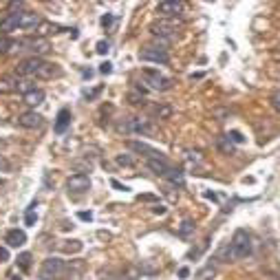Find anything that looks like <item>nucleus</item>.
<instances>
[{
  "label": "nucleus",
  "instance_id": "37",
  "mask_svg": "<svg viewBox=\"0 0 280 280\" xmlns=\"http://www.w3.org/2000/svg\"><path fill=\"white\" fill-rule=\"evenodd\" d=\"M0 170H11V163L2 155H0Z\"/></svg>",
  "mask_w": 280,
  "mask_h": 280
},
{
  "label": "nucleus",
  "instance_id": "6",
  "mask_svg": "<svg viewBox=\"0 0 280 280\" xmlns=\"http://www.w3.org/2000/svg\"><path fill=\"white\" fill-rule=\"evenodd\" d=\"M139 60H143V62H157V64H168L170 62V55L165 53V49H161V47H143L141 51H139Z\"/></svg>",
  "mask_w": 280,
  "mask_h": 280
},
{
  "label": "nucleus",
  "instance_id": "19",
  "mask_svg": "<svg viewBox=\"0 0 280 280\" xmlns=\"http://www.w3.org/2000/svg\"><path fill=\"white\" fill-rule=\"evenodd\" d=\"M23 99H24V104H29V106H40V104L45 102V91L33 89V91H29L27 95H23Z\"/></svg>",
  "mask_w": 280,
  "mask_h": 280
},
{
  "label": "nucleus",
  "instance_id": "29",
  "mask_svg": "<svg viewBox=\"0 0 280 280\" xmlns=\"http://www.w3.org/2000/svg\"><path fill=\"white\" fill-rule=\"evenodd\" d=\"M117 163H119V165H128V168H130V165H135V159H133V157H128V155H119V157H117Z\"/></svg>",
  "mask_w": 280,
  "mask_h": 280
},
{
  "label": "nucleus",
  "instance_id": "40",
  "mask_svg": "<svg viewBox=\"0 0 280 280\" xmlns=\"http://www.w3.org/2000/svg\"><path fill=\"white\" fill-rule=\"evenodd\" d=\"M77 216H80L82 221H93V214H91V212H80Z\"/></svg>",
  "mask_w": 280,
  "mask_h": 280
},
{
  "label": "nucleus",
  "instance_id": "25",
  "mask_svg": "<svg viewBox=\"0 0 280 280\" xmlns=\"http://www.w3.org/2000/svg\"><path fill=\"white\" fill-rule=\"evenodd\" d=\"M218 148H221L223 152H227V155H232V152H234V146H232V141L227 137H221L218 139Z\"/></svg>",
  "mask_w": 280,
  "mask_h": 280
},
{
  "label": "nucleus",
  "instance_id": "24",
  "mask_svg": "<svg viewBox=\"0 0 280 280\" xmlns=\"http://www.w3.org/2000/svg\"><path fill=\"white\" fill-rule=\"evenodd\" d=\"M152 115H155L157 119H168V117L172 115V108L165 106V104H159V106H152Z\"/></svg>",
  "mask_w": 280,
  "mask_h": 280
},
{
  "label": "nucleus",
  "instance_id": "9",
  "mask_svg": "<svg viewBox=\"0 0 280 280\" xmlns=\"http://www.w3.org/2000/svg\"><path fill=\"white\" fill-rule=\"evenodd\" d=\"M20 51H31L33 58H40L42 53L49 51V42L45 38H27V40H20Z\"/></svg>",
  "mask_w": 280,
  "mask_h": 280
},
{
  "label": "nucleus",
  "instance_id": "27",
  "mask_svg": "<svg viewBox=\"0 0 280 280\" xmlns=\"http://www.w3.org/2000/svg\"><path fill=\"white\" fill-rule=\"evenodd\" d=\"M225 137L230 139L232 143H245V137H243V135L238 133V130H230V133H227Z\"/></svg>",
  "mask_w": 280,
  "mask_h": 280
},
{
  "label": "nucleus",
  "instance_id": "31",
  "mask_svg": "<svg viewBox=\"0 0 280 280\" xmlns=\"http://www.w3.org/2000/svg\"><path fill=\"white\" fill-rule=\"evenodd\" d=\"M269 102H271V106H274L276 111L280 113V89H278V91H274V95H271Z\"/></svg>",
  "mask_w": 280,
  "mask_h": 280
},
{
  "label": "nucleus",
  "instance_id": "3",
  "mask_svg": "<svg viewBox=\"0 0 280 280\" xmlns=\"http://www.w3.org/2000/svg\"><path fill=\"white\" fill-rule=\"evenodd\" d=\"M181 29V23H179L177 18L174 20H157V23L150 24V31L155 38H165V40H174V36H177V31Z\"/></svg>",
  "mask_w": 280,
  "mask_h": 280
},
{
  "label": "nucleus",
  "instance_id": "34",
  "mask_svg": "<svg viewBox=\"0 0 280 280\" xmlns=\"http://www.w3.org/2000/svg\"><path fill=\"white\" fill-rule=\"evenodd\" d=\"M111 71H113V64L111 62H104L102 67H99V73H102V75H108Z\"/></svg>",
  "mask_w": 280,
  "mask_h": 280
},
{
  "label": "nucleus",
  "instance_id": "15",
  "mask_svg": "<svg viewBox=\"0 0 280 280\" xmlns=\"http://www.w3.org/2000/svg\"><path fill=\"white\" fill-rule=\"evenodd\" d=\"M69 126H71V111H69V108H62V111L58 113V117H55L53 130L58 135H62V133H67Z\"/></svg>",
  "mask_w": 280,
  "mask_h": 280
},
{
  "label": "nucleus",
  "instance_id": "8",
  "mask_svg": "<svg viewBox=\"0 0 280 280\" xmlns=\"http://www.w3.org/2000/svg\"><path fill=\"white\" fill-rule=\"evenodd\" d=\"M121 130L126 133H135V135H155V126L150 124V119H141V117H133L128 119V124L121 126Z\"/></svg>",
  "mask_w": 280,
  "mask_h": 280
},
{
  "label": "nucleus",
  "instance_id": "13",
  "mask_svg": "<svg viewBox=\"0 0 280 280\" xmlns=\"http://www.w3.org/2000/svg\"><path fill=\"white\" fill-rule=\"evenodd\" d=\"M128 148H130V150H135V152H139V155H143V157H146V161L163 157V152L155 150V148H150L148 143H141V141H128Z\"/></svg>",
  "mask_w": 280,
  "mask_h": 280
},
{
  "label": "nucleus",
  "instance_id": "17",
  "mask_svg": "<svg viewBox=\"0 0 280 280\" xmlns=\"http://www.w3.org/2000/svg\"><path fill=\"white\" fill-rule=\"evenodd\" d=\"M146 165H148V168H150L155 174H159V177H163V174L168 172L170 168H172V163H170L165 157H159V159H148Z\"/></svg>",
  "mask_w": 280,
  "mask_h": 280
},
{
  "label": "nucleus",
  "instance_id": "5",
  "mask_svg": "<svg viewBox=\"0 0 280 280\" xmlns=\"http://www.w3.org/2000/svg\"><path fill=\"white\" fill-rule=\"evenodd\" d=\"M141 77L146 80V84H150V89H155V91H170V86H172V80H170V77H165V75H161L159 71L143 69Z\"/></svg>",
  "mask_w": 280,
  "mask_h": 280
},
{
  "label": "nucleus",
  "instance_id": "4",
  "mask_svg": "<svg viewBox=\"0 0 280 280\" xmlns=\"http://www.w3.org/2000/svg\"><path fill=\"white\" fill-rule=\"evenodd\" d=\"M67 271V262L60 260V258H47L42 262V269H40V280H55Z\"/></svg>",
  "mask_w": 280,
  "mask_h": 280
},
{
  "label": "nucleus",
  "instance_id": "32",
  "mask_svg": "<svg viewBox=\"0 0 280 280\" xmlns=\"http://www.w3.org/2000/svg\"><path fill=\"white\" fill-rule=\"evenodd\" d=\"M64 252H80L82 249V243L80 240H73V245H62Z\"/></svg>",
  "mask_w": 280,
  "mask_h": 280
},
{
  "label": "nucleus",
  "instance_id": "43",
  "mask_svg": "<svg viewBox=\"0 0 280 280\" xmlns=\"http://www.w3.org/2000/svg\"><path fill=\"white\" fill-rule=\"evenodd\" d=\"M152 212H155V214H165V208H163V205H157Z\"/></svg>",
  "mask_w": 280,
  "mask_h": 280
},
{
  "label": "nucleus",
  "instance_id": "39",
  "mask_svg": "<svg viewBox=\"0 0 280 280\" xmlns=\"http://www.w3.org/2000/svg\"><path fill=\"white\" fill-rule=\"evenodd\" d=\"M137 199H139V201H157V196H155V194H139Z\"/></svg>",
  "mask_w": 280,
  "mask_h": 280
},
{
  "label": "nucleus",
  "instance_id": "46",
  "mask_svg": "<svg viewBox=\"0 0 280 280\" xmlns=\"http://www.w3.org/2000/svg\"><path fill=\"white\" fill-rule=\"evenodd\" d=\"M0 27H2V18H0Z\"/></svg>",
  "mask_w": 280,
  "mask_h": 280
},
{
  "label": "nucleus",
  "instance_id": "44",
  "mask_svg": "<svg viewBox=\"0 0 280 280\" xmlns=\"http://www.w3.org/2000/svg\"><path fill=\"white\" fill-rule=\"evenodd\" d=\"M9 9H23V2H9Z\"/></svg>",
  "mask_w": 280,
  "mask_h": 280
},
{
  "label": "nucleus",
  "instance_id": "22",
  "mask_svg": "<svg viewBox=\"0 0 280 280\" xmlns=\"http://www.w3.org/2000/svg\"><path fill=\"white\" fill-rule=\"evenodd\" d=\"M214 278H216V267H212V265L201 267L194 274V280H214Z\"/></svg>",
  "mask_w": 280,
  "mask_h": 280
},
{
  "label": "nucleus",
  "instance_id": "1",
  "mask_svg": "<svg viewBox=\"0 0 280 280\" xmlns=\"http://www.w3.org/2000/svg\"><path fill=\"white\" fill-rule=\"evenodd\" d=\"M16 71H18V75L29 77V80H53V77L62 75L58 64L47 62V60H42V58H33V55L23 60Z\"/></svg>",
  "mask_w": 280,
  "mask_h": 280
},
{
  "label": "nucleus",
  "instance_id": "26",
  "mask_svg": "<svg viewBox=\"0 0 280 280\" xmlns=\"http://www.w3.org/2000/svg\"><path fill=\"white\" fill-rule=\"evenodd\" d=\"M192 232H194V223H192V221H183L181 227H179V234H181V236H190Z\"/></svg>",
  "mask_w": 280,
  "mask_h": 280
},
{
  "label": "nucleus",
  "instance_id": "41",
  "mask_svg": "<svg viewBox=\"0 0 280 280\" xmlns=\"http://www.w3.org/2000/svg\"><path fill=\"white\" fill-rule=\"evenodd\" d=\"M187 276H190V269H187V267H181V269H179V278H187Z\"/></svg>",
  "mask_w": 280,
  "mask_h": 280
},
{
  "label": "nucleus",
  "instance_id": "16",
  "mask_svg": "<svg viewBox=\"0 0 280 280\" xmlns=\"http://www.w3.org/2000/svg\"><path fill=\"white\" fill-rule=\"evenodd\" d=\"M5 243L9 245V247H23L24 243H27V234H24V230H9L5 236Z\"/></svg>",
  "mask_w": 280,
  "mask_h": 280
},
{
  "label": "nucleus",
  "instance_id": "2",
  "mask_svg": "<svg viewBox=\"0 0 280 280\" xmlns=\"http://www.w3.org/2000/svg\"><path fill=\"white\" fill-rule=\"evenodd\" d=\"M249 254H252V236L245 230H236L230 245H225V247L218 252V256L225 258V262H236V260L247 258Z\"/></svg>",
  "mask_w": 280,
  "mask_h": 280
},
{
  "label": "nucleus",
  "instance_id": "10",
  "mask_svg": "<svg viewBox=\"0 0 280 280\" xmlns=\"http://www.w3.org/2000/svg\"><path fill=\"white\" fill-rule=\"evenodd\" d=\"M181 11H183L181 0H165V2H159V5H157V14L165 20H174Z\"/></svg>",
  "mask_w": 280,
  "mask_h": 280
},
{
  "label": "nucleus",
  "instance_id": "23",
  "mask_svg": "<svg viewBox=\"0 0 280 280\" xmlns=\"http://www.w3.org/2000/svg\"><path fill=\"white\" fill-rule=\"evenodd\" d=\"M139 271L146 276H155V274H159V265L152 260H141L139 262Z\"/></svg>",
  "mask_w": 280,
  "mask_h": 280
},
{
  "label": "nucleus",
  "instance_id": "36",
  "mask_svg": "<svg viewBox=\"0 0 280 280\" xmlns=\"http://www.w3.org/2000/svg\"><path fill=\"white\" fill-rule=\"evenodd\" d=\"M111 24H113V16L111 14L102 16V27H111Z\"/></svg>",
  "mask_w": 280,
  "mask_h": 280
},
{
  "label": "nucleus",
  "instance_id": "14",
  "mask_svg": "<svg viewBox=\"0 0 280 280\" xmlns=\"http://www.w3.org/2000/svg\"><path fill=\"white\" fill-rule=\"evenodd\" d=\"M18 86H20V77H16V75H2L0 77V95L16 93Z\"/></svg>",
  "mask_w": 280,
  "mask_h": 280
},
{
  "label": "nucleus",
  "instance_id": "12",
  "mask_svg": "<svg viewBox=\"0 0 280 280\" xmlns=\"http://www.w3.org/2000/svg\"><path fill=\"white\" fill-rule=\"evenodd\" d=\"M18 124L23 126V128H29V130H36L42 126V115H38L36 111H27L23 113V115L18 117Z\"/></svg>",
  "mask_w": 280,
  "mask_h": 280
},
{
  "label": "nucleus",
  "instance_id": "45",
  "mask_svg": "<svg viewBox=\"0 0 280 280\" xmlns=\"http://www.w3.org/2000/svg\"><path fill=\"white\" fill-rule=\"evenodd\" d=\"M102 280H124V278H117V276H111V274H108V276H104Z\"/></svg>",
  "mask_w": 280,
  "mask_h": 280
},
{
  "label": "nucleus",
  "instance_id": "11",
  "mask_svg": "<svg viewBox=\"0 0 280 280\" xmlns=\"http://www.w3.org/2000/svg\"><path fill=\"white\" fill-rule=\"evenodd\" d=\"M40 24H42V20L36 11H18V27L20 29L31 31V29H38Z\"/></svg>",
  "mask_w": 280,
  "mask_h": 280
},
{
  "label": "nucleus",
  "instance_id": "18",
  "mask_svg": "<svg viewBox=\"0 0 280 280\" xmlns=\"http://www.w3.org/2000/svg\"><path fill=\"white\" fill-rule=\"evenodd\" d=\"M14 51H20V40H14V38H0V55L14 53Z\"/></svg>",
  "mask_w": 280,
  "mask_h": 280
},
{
  "label": "nucleus",
  "instance_id": "30",
  "mask_svg": "<svg viewBox=\"0 0 280 280\" xmlns=\"http://www.w3.org/2000/svg\"><path fill=\"white\" fill-rule=\"evenodd\" d=\"M33 208H36V203L31 205V208H29V212H27V216H24V223H27V225H33V223H36V212H33Z\"/></svg>",
  "mask_w": 280,
  "mask_h": 280
},
{
  "label": "nucleus",
  "instance_id": "33",
  "mask_svg": "<svg viewBox=\"0 0 280 280\" xmlns=\"http://www.w3.org/2000/svg\"><path fill=\"white\" fill-rule=\"evenodd\" d=\"M108 51H111V45H108V42H97V53L99 55H106L108 53Z\"/></svg>",
  "mask_w": 280,
  "mask_h": 280
},
{
  "label": "nucleus",
  "instance_id": "42",
  "mask_svg": "<svg viewBox=\"0 0 280 280\" xmlns=\"http://www.w3.org/2000/svg\"><path fill=\"white\" fill-rule=\"evenodd\" d=\"M9 278H11V280H23V274H20V271H11Z\"/></svg>",
  "mask_w": 280,
  "mask_h": 280
},
{
  "label": "nucleus",
  "instance_id": "38",
  "mask_svg": "<svg viewBox=\"0 0 280 280\" xmlns=\"http://www.w3.org/2000/svg\"><path fill=\"white\" fill-rule=\"evenodd\" d=\"M111 186L115 187V190H121V192H126V190H128V187H126V186H121V183L117 181V179H113V181H111Z\"/></svg>",
  "mask_w": 280,
  "mask_h": 280
},
{
  "label": "nucleus",
  "instance_id": "20",
  "mask_svg": "<svg viewBox=\"0 0 280 280\" xmlns=\"http://www.w3.org/2000/svg\"><path fill=\"white\" fill-rule=\"evenodd\" d=\"M163 179H165V181H170L172 186H179V187H181L183 183H186V179H183V172H181L179 168H174V165L163 174Z\"/></svg>",
  "mask_w": 280,
  "mask_h": 280
},
{
  "label": "nucleus",
  "instance_id": "47",
  "mask_svg": "<svg viewBox=\"0 0 280 280\" xmlns=\"http://www.w3.org/2000/svg\"><path fill=\"white\" fill-rule=\"evenodd\" d=\"M148 280H155V278H148Z\"/></svg>",
  "mask_w": 280,
  "mask_h": 280
},
{
  "label": "nucleus",
  "instance_id": "28",
  "mask_svg": "<svg viewBox=\"0 0 280 280\" xmlns=\"http://www.w3.org/2000/svg\"><path fill=\"white\" fill-rule=\"evenodd\" d=\"M18 265L23 267V269H29V265H31V254H27V252L20 254V256H18Z\"/></svg>",
  "mask_w": 280,
  "mask_h": 280
},
{
  "label": "nucleus",
  "instance_id": "7",
  "mask_svg": "<svg viewBox=\"0 0 280 280\" xmlns=\"http://www.w3.org/2000/svg\"><path fill=\"white\" fill-rule=\"evenodd\" d=\"M67 190H69V194H86L91 190V177L84 172L73 174L67 181Z\"/></svg>",
  "mask_w": 280,
  "mask_h": 280
},
{
  "label": "nucleus",
  "instance_id": "21",
  "mask_svg": "<svg viewBox=\"0 0 280 280\" xmlns=\"http://www.w3.org/2000/svg\"><path fill=\"white\" fill-rule=\"evenodd\" d=\"M18 14H9L7 18H2V27H0V31L5 33H11V31H18Z\"/></svg>",
  "mask_w": 280,
  "mask_h": 280
},
{
  "label": "nucleus",
  "instance_id": "35",
  "mask_svg": "<svg viewBox=\"0 0 280 280\" xmlns=\"http://www.w3.org/2000/svg\"><path fill=\"white\" fill-rule=\"evenodd\" d=\"M7 260H9V249L0 247V262H7Z\"/></svg>",
  "mask_w": 280,
  "mask_h": 280
}]
</instances>
